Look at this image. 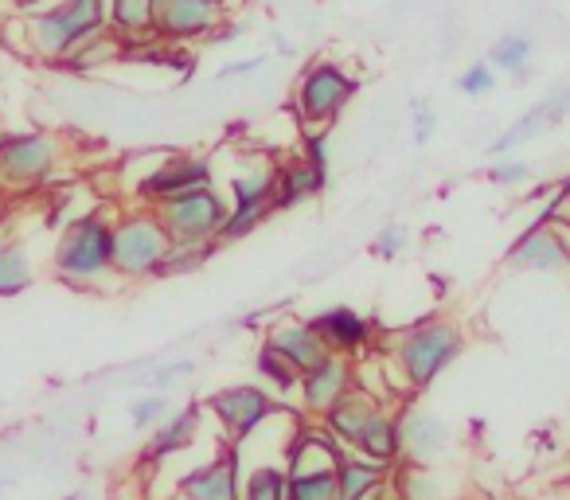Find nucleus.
Here are the masks:
<instances>
[{
  "mask_svg": "<svg viewBox=\"0 0 570 500\" xmlns=\"http://www.w3.org/2000/svg\"><path fill=\"white\" fill-rule=\"evenodd\" d=\"M395 349V364L399 375L411 391H426L453 360L465 349V336L453 321H419L406 333H399Z\"/></svg>",
  "mask_w": 570,
  "mask_h": 500,
  "instance_id": "f257e3e1",
  "label": "nucleus"
},
{
  "mask_svg": "<svg viewBox=\"0 0 570 500\" xmlns=\"http://www.w3.org/2000/svg\"><path fill=\"white\" fill-rule=\"evenodd\" d=\"M114 223L102 212H87L63 227L56 243V274L75 286H95L114 271Z\"/></svg>",
  "mask_w": 570,
  "mask_h": 500,
  "instance_id": "f03ea898",
  "label": "nucleus"
},
{
  "mask_svg": "<svg viewBox=\"0 0 570 500\" xmlns=\"http://www.w3.org/2000/svg\"><path fill=\"white\" fill-rule=\"evenodd\" d=\"M114 243V274L121 278H149L160 271V263L173 251V235L165 231L160 215L153 207L141 212H126L110 231Z\"/></svg>",
  "mask_w": 570,
  "mask_h": 500,
  "instance_id": "7ed1b4c3",
  "label": "nucleus"
},
{
  "mask_svg": "<svg viewBox=\"0 0 570 500\" xmlns=\"http://www.w3.org/2000/svg\"><path fill=\"white\" fill-rule=\"evenodd\" d=\"M360 95V79L348 67L333 63V59H317L309 63L294 82V110L302 118V126H333L348 102Z\"/></svg>",
  "mask_w": 570,
  "mask_h": 500,
  "instance_id": "20e7f679",
  "label": "nucleus"
},
{
  "mask_svg": "<svg viewBox=\"0 0 570 500\" xmlns=\"http://www.w3.org/2000/svg\"><path fill=\"white\" fill-rule=\"evenodd\" d=\"M277 165L266 157H243L230 173V215L223 238H246L274 215Z\"/></svg>",
  "mask_w": 570,
  "mask_h": 500,
  "instance_id": "39448f33",
  "label": "nucleus"
},
{
  "mask_svg": "<svg viewBox=\"0 0 570 500\" xmlns=\"http://www.w3.org/2000/svg\"><path fill=\"white\" fill-rule=\"evenodd\" d=\"M153 212L160 215V223H165V231L173 235V243H212L215 246V238H223L230 207L223 204L215 184H204V188L160 199Z\"/></svg>",
  "mask_w": 570,
  "mask_h": 500,
  "instance_id": "423d86ee",
  "label": "nucleus"
},
{
  "mask_svg": "<svg viewBox=\"0 0 570 500\" xmlns=\"http://www.w3.org/2000/svg\"><path fill=\"white\" fill-rule=\"evenodd\" d=\"M63 160V141L56 134H4L0 137V188L24 192L48 184Z\"/></svg>",
  "mask_w": 570,
  "mask_h": 500,
  "instance_id": "0eeeda50",
  "label": "nucleus"
},
{
  "mask_svg": "<svg viewBox=\"0 0 570 500\" xmlns=\"http://www.w3.org/2000/svg\"><path fill=\"white\" fill-rule=\"evenodd\" d=\"M399 427V458L403 465H442L453 453V430L450 422H442L434 411L419 403H406L403 411L395 414Z\"/></svg>",
  "mask_w": 570,
  "mask_h": 500,
  "instance_id": "6e6552de",
  "label": "nucleus"
},
{
  "mask_svg": "<svg viewBox=\"0 0 570 500\" xmlns=\"http://www.w3.org/2000/svg\"><path fill=\"white\" fill-rule=\"evenodd\" d=\"M223 24V0H153L157 43H196Z\"/></svg>",
  "mask_w": 570,
  "mask_h": 500,
  "instance_id": "1a4fd4ad",
  "label": "nucleus"
},
{
  "mask_svg": "<svg viewBox=\"0 0 570 500\" xmlns=\"http://www.w3.org/2000/svg\"><path fill=\"white\" fill-rule=\"evenodd\" d=\"M215 180V168L207 157H191V153H173V157H160L149 173L137 180V199H145L149 207H157L160 199H173L180 192L204 188Z\"/></svg>",
  "mask_w": 570,
  "mask_h": 500,
  "instance_id": "9d476101",
  "label": "nucleus"
},
{
  "mask_svg": "<svg viewBox=\"0 0 570 500\" xmlns=\"http://www.w3.org/2000/svg\"><path fill=\"white\" fill-rule=\"evenodd\" d=\"M567 118H570V82L567 87H554L551 95H543L535 106H528V110L489 145V157H504V153L523 149V145H531L535 137L567 126Z\"/></svg>",
  "mask_w": 570,
  "mask_h": 500,
  "instance_id": "9b49d317",
  "label": "nucleus"
},
{
  "mask_svg": "<svg viewBox=\"0 0 570 500\" xmlns=\"http://www.w3.org/2000/svg\"><path fill=\"white\" fill-rule=\"evenodd\" d=\"M508 266L528 274H559L570 271V246L567 235L554 219H539L535 227H528L508 251Z\"/></svg>",
  "mask_w": 570,
  "mask_h": 500,
  "instance_id": "f8f14e48",
  "label": "nucleus"
},
{
  "mask_svg": "<svg viewBox=\"0 0 570 500\" xmlns=\"http://www.w3.org/2000/svg\"><path fill=\"white\" fill-rule=\"evenodd\" d=\"M207 406H212V414L223 422L230 442H238V438H246L250 430H258L262 422L277 411L274 395H266V391L254 388V383H235V388L215 391V395L207 399Z\"/></svg>",
  "mask_w": 570,
  "mask_h": 500,
  "instance_id": "ddd939ff",
  "label": "nucleus"
},
{
  "mask_svg": "<svg viewBox=\"0 0 570 500\" xmlns=\"http://www.w3.org/2000/svg\"><path fill=\"white\" fill-rule=\"evenodd\" d=\"M356 388V367H352V356H341V352H328L317 367L302 372V406L317 419H325L336 406V399L344 391Z\"/></svg>",
  "mask_w": 570,
  "mask_h": 500,
  "instance_id": "4468645a",
  "label": "nucleus"
},
{
  "mask_svg": "<svg viewBox=\"0 0 570 500\" xmlns=\"http://www.w3.org/2000/svg\"><path fill=\"white\" fill-rule=\"evenodd\" d=\"M238 484H243V465H238L235 450H219L212 461L199 469L184 473L180 497L184 500H238Z\"/></svg>",
  "mask_w": 570,
  "mask_h": 500,
  "instance_id": "2eb2a0df",
  "label": "nucleus"
},
{
  "mask_svg": "<svg viewBox=\"0 0 570 500\" xmlns=\"http://www.w3.org/2000/svg\"><path fill=\"white\" fill-rule=\"evenodd\" d=\"M309 321L317 325V333L325 336L328 352H341V356H360V352H367L372 333H375L372 321L360 310H352V305H328V310L313 313Z\"/></svg>",
  "mask_w": 570,
  "mask_h": 500,
  "instance_id": "dca6fc26",
  "label": "nucleus"
},
{
  "mask_svg": "<svg viewBox=\"0 0 570 500\" xmlns=\"http://www.w3.org/2000/svg\"><path fill=\"white\" fill-rule=\"evenodd\" d=\"M344 458V445L333 438L328 427H297L289 453H285V469L289 473H333Z\"/></svg>",
  "mask_w": 570,
  "mask_h": 500,
  "instance_id": "f3484780",
  "label": "nucleus"
},
{
  "mask_svg": "<svg viewBox=\"0 0 570 500\" xmlns=\"http://www.w3.org/2000/svg\"><path fill=\"white\" fill-rule=\"evenodd\" d=\"M266 344L282 352L297 372H309V367H317L321 360L328 356V344H325V336L317 333V325H313V321H297V317L277 321V325L269 329Z\"/></svg>",
  "mask_w": 570,
  "mask_h": 500,
  "instance_id": "a211bd4d",
  "label": "nucleus"
},
{
  "mask_svg": "<svg viewBox=\"0 0 570 500\" xmlns=\"http://www.w3.org/2000/svg\"><path fill=\"white\" fill-rule=\"evenodd\" d=\"M328 188V173L313 168L309 160H289V165H277L274 180V212H294V207L317 199Z\"/></svg>",
  "mask_w": 570,
  "mask_h": 500,
  "instance_id": "6ab92c4d",
  "label": "nucleus"
},
{
  "mask_svg": "<svg viewBox=\"0 0 570 500\" xmlns=\"http://www.w3.org/2000/svg\"><path fill=\"white\" fill-rule=\"evenodd\" d=\"M199 419L204 411L199 406H180L173 411L157 430H149V442H145V461H168L173 453L188 450L199 434Z\"/></svg>",
  "mask_w": 570,
  "mask_h": 500,
  "instance_id": "aec40b11",
  "label": "nucleus"
},
{
  "mask_svg": "<svg viewBox=\"0 0 570 500\" xmlns=\"http://www.w3.org/2000/svg\"><path fill=\"white\" fill-rule=\"evenodd\" d=\"M399 500H453L458 497V481L445 473L442 465H403L395 477Z\"/></svg>",
  "mask_w": 570,
  "mask_h": 500,
  "instance_id": "412c9836",
  "label": "nucleus"
},
{
  "mask_svg": "<svg viewBox=\"0 0 570 500\" xmlns=\"http://www.w3.org/2000/svg\"><path fill=\"white\" fill-rule=\"evenodd\" d=\"M110 32L126 43V51H137L145 43H157L153 36V0H110Z\"/></svg>",
  "mask_w": 570,
  "mask_h": 500,
  "instance_id": "4be33fe9",
  "label": "nucleus"
},
{
  "mask_svg": "<svg viewBox=\"0 0 570 500\" xmlns=\"http://www.w3.org/2000/svg\"><path fill=\"white\" fill-rule=\"evenodd\" d=\"M387 461H372L364 453L344 450L341 465H336V484H341V500H367L383 481H387Z\"/></svg>",
  "mask_w": 570,
  "mask_h": 500,
  "instance_id": "5701e85b",
  "label": "nucleus"
},
{
  "mask_svg": "<svg viewBox=\"0 0 570 500\" xmlns=\"http://www.w3.org/2000/svg\"><path fill=\"white\" fill-rule=\"evenodd\" d=\"M238 500H289V469L277 465V461L246 465Z\"/></svg>",
  "mask_w": 570,
  "mask_h": 500,
  "instance_id": "b1692460",
  "label": "nucleus"
},
{
  "mask_svg": "<svg viewBox=\"0 0 570 500\" xmlns=\"http://www.w3.org/2000/svg\"><path fill=\"white\" fill-rule=\"evenodd\" d=\"M531 51H535V40H531V36L504 32L500 40H492V48H489V56H484V59H489L497 71H504V75H512L515 82H523V79H528Z\"/></svg>",
  "mask_w": 570,
  "mask_h": 500,
  "instance_id": "393cba45",
  "label": "nucleus"
},
{
  "mask_svg": "<svg viewBox=\"0 0 570 500\" xmlns=\"http://www.w3.org/2000/svg\"><path fill=\"white\" fill-rule=\"evenodd\" d=\"M36 282L32 258L20 246H0V297H17L24 294Z\"/></svg>",
  "mask_w": 570,
  "mask_h": 500,
  "instance_id": "a878e982",
  "label": "nucleus"
},
{
  "mask_svg": "<svg viewBox=\"0 0 570 500\" xmlns=\"http://www.w3.org/2000/svg\"><path fill=\"white\" fill-rule=\"evenodd\" d=\"M254 372H258L269 388L282 391V395H289V391H302V372H297V367L289 364V360H285L277 349H269V344H262L258 356H254Z\"/></svg>",
  "mask_w": 570,
  "mask_h": 500,
  "instance_id": "bb28decb",
  "label": "nucleus"
},
{
  "mask_svg": "<svg viewBox=\"0 0 570 500\" xmlns=\"http://www.w3.org/2000/svg\"><path fill=\"white\" fill-rule=\"evenodd\" d=\"M168 414H173L168 391H149V395H141V399H134V403H129V427L141 430V434H149V430H157Z\"/></svg>",
  "mask_w": 570,
  "mask_h": 500,
  "instance_id": "cd10ccee",
  "label": "nucleus"
},
{
  "mask_svg": "<svg viewBox=\"0 0 570 500\" xmlns=\"http://www.w3.org/2000/svg\"><path fill=\"white\" fill-rule=\"evenodd\" d=\"M289 500H341V484L333 473H289Z\"/></svg>",
  "mask_w": 570,
  "mask_h": 500,
  "instance_id": "c85d7f7f",
  "label": "nucleus"
},
{
  "mask_svg": "<svg viewBox=\"0 0 570 500\" xmlns=\"http://www.w3.org/2000/svg\"><path fill=\"white\" fill-rule=\"evenodd\" d=\"M212 255V243H173V251H168V258L160 263V278H168V274H188L196 271L204 258Z\"/></svg>",
  "mask_w": 570,
  "mask_h": 500,
  "instance_id": "c756f323",
  "label": "nucleus"
},
{
  "mask_svg": "<svg viewBox=\"0 0 570 500\" xmlns=\"http://www.w3.org/2000/svg\"><path fill=\"white\" fill-rule=\"evenodd\" d=\"M497 79H500L497 67H492L489 59H481V63H469L465 71L458 75V82H453V87H458L465 98H484V95H492V90H497Z\"/></svg>",
  "mask_w": 570,
  "mask_h": 500,
  "instance_id": "7c9ffc66",
  "label": "nucleus"
},
{
  "mask_svg": "<svg viewBox=\"0 0 570 500\" xmlns=\"http://www.w3.org/2000/svg\"><path fill=\"white\" fill-rule=\"evenodd\" d=\"M484 176H489L497 188H520V184L531 180V165L520 157H512V153H504V157H492V165L484 168Z\"/></svg>",
  "mask_w": 570,
  "mask_h": 500,
  "instance_id": "2f4dec72",
  "label": "nucleus"
},
{
  "mask_svg": "<svg viewBox=\"0 0 570 500\" xmlns=\"http://www.w3.org/2000/svg\"><path fill=\"white\" fill-rule=\"evenodd\" d=\"M438 129H442V118H438L434 106L414 102V110H411V137H414V145H430L438 137Z\"/></svg>",
  "mask_w": 570,
  "mask_h": 500,
  "instance_id": "473e14b6",
  "label": "nucleus"
},
{
  "mask_svg": "<svg viewBox=\"0 0 570 500\" xmlns=\"http://www.w3.org/2000/svg\"><path fill=\"white\" fill-rule=\"evenodd\" d=\"M406 238H411V231H406L403 223H387V227H380V235L372 238V251L380 258H395L406 251Z\"/></svg>",
  "mask_w": 570,
  "mask_h": 500,
  "instance_id": "72a5a7b5",
  "label": "nucleus"
},
{
  "mask_svg": "<svg viewBox=\"0 0 570 500\" xmlns=\"http://www.w3.org/2000/svg\"><path fill=\"white\" fill-rule=\"evenodd\" d=\"M188 372H191V360H176V364L157 367L145 383H149V391H168V388H176Z\"/></svg>",
  "mask_w": 570,
  "mask_h": 500,
  "instance_id": "f704fd0d",
  "label": "nucleus"
},
{
  "mask_svg": "<svg viewBox=\"0 0 570 500\" xmlns=\"http://www.w3.org/2000/svg\"><path fill=\"white\" fill-rule=\"evenodd\" d=\"M302 160H309L313 168H321V173H328V165H333V157H328V137L325 134H309L302 145Z\"/></svg>",
  "mask_w": 570,
  "mask_h": 500,
  "instance_id": "c9c22d12",
  "label": "nucleus"
},
{
  "mask_svg": "<svg viewBox=\"0 0 570 500\" xmlns=\"http://www.w3.org/2000/svg\"><path fill=\"white\" fill-rule=\"evenodd\" d=\"M266 59L262 56H250V59H235V63H223L219 67V79H246V75H258Z\"/></svg>",
  "mask_w": 570,
  "mask_h": 500,
  "instance_id": "e433bc0d",
  "label": "nucleus"
},
{
  "mask_svg": "<svg viewBox=\"0 0 570 500\" xmlns=\"http://www.w3.org/2000/svg\"><path fill=\"white\" fill-rule=\"evenodd\" d=\"M43 4H56V0H9V9L12 12H36V9H43Z\"/></svg>",
  "mask_w": 570,
  "mask_h": 500,
  "instance_id": "4c0bfd02",
  "label": "nucleus"
},
{
  "mask_svg": "<svg viewBox=\"0 0 570 500\" xmlns=\"http://www.w3.org/2000/svg\"><path fill=\"white\" fill-rule=\"evenodd\" d=\"M274 48L282 51V56H294V51H297L294 43H289V40H282V36H277V40H274Z\"/></svg>",
  "mask_w": 570,
  "mask_h": 500,
  "instance_id": "58836bf2",
  "label": "nucleus"
},
{
  "mask_svg": "<svg viewBox=\"0 0 570 500\" xmlns=\"http://www.w3.org/2000/svg\"><path fill=\"white\" fill-rule=\"evenodd\" d=\"M453 500H461V497H453Z\"/></svg>",
  "mask_w": 570,
  "mask_h": 500,
  "instance_id": "ea45409f",
  "label": "nucleus"
},
{
  "mask_svg": "<svg viewBox=\"0 0 570 500\" xmlns=\"http://www.w3.org/2000/svg\"><path fill=\"white\" fill-rule=\"evenodd\" d=\"M0 4H4V0H0Z\"/></svg>",
  "mask_w": 570,
  "mask_h": 500,
  "instance_id": "a19ab883",
  "label": "nucleus"
}]
</instances>
